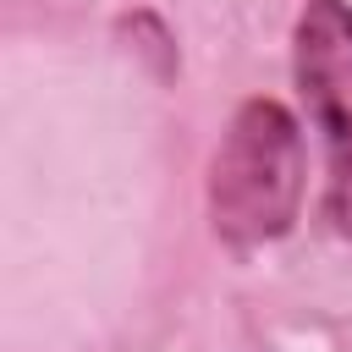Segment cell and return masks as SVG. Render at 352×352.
Listing matches in <instances>:
<instances>
[{"label": "cell", "mask_w": 352, "mask_h": 352, "mask_svg": "<svg viewBox=\"0 0 352 352\" xmlns=\"http://www.w3.org/2000/svg\"><path fill=\"white\" fill-rule=\"evenodd\" d=\"M302 204V132L275 99H248L209 165V214L231 248L292 231Z\"/></svg>", "instance_id": "obj_1"}, {"label": "cell", "mask_w": 352, "mask_h": 352, "mask_svg": "<svg viewBox=\"0 0 352 352\" xmlns=\"http://www.w3.org/2000/svg\"><path fill=\"white\" fill-rule=\"evenodd\" d=\"M292 72L308 121L324 138V214L352 236V6L308 0L297 16Z\"/></svg>", "instance_id": "obj_2"}]
</instances>
